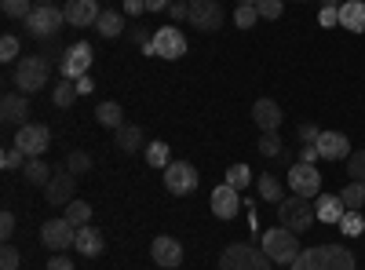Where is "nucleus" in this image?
I'll return each mask as SVG.
<instances>
[{"label":"nucleus","instance_id":"obj_17","mask_svg":"<svg viewBox=\"0 0 365 270\" xmlns=\"http://www.w3.org/2000/svg\"><path fill=\"white\" fill-rule=\"evenodd\" d=\"M150 256H154V263H158V266L175 270V266L182 263V245L175 242V237L161 234V237H154V245H150Z\"/></svg>","mask_w":365,"mask_h":270},{"label":"nucleus","instance_id":"obj_54","mask_svg":"<svg viewBox=\"0 0 365 270\" xmlns=\"http://www.w3.org/2000/svg\"><path fill=\"white\" fill-rule=\"evenodd\" d=\"M34 4H37V8H48V4H51V0H34Z\"/></svg>","mask_w":365,"mask_h":270},{"label":"nucleus","instance_id":"obj_3","mask_svg":"<svg viewBox=\"0 0 365 270\" xmlns=\"http://www.w3.org/2000/svg\"><path fill=\"white\" fill-rule=\"evenodd\" d=\"M270 256L249 242H237V245H227L220 252V270H270Z\"/></svg>","mask_w":365,"mask_h":270},{"label":"nucleus","instance_id":"obj_46","mask_svg":"<svg viewBox=\"0 0 365 270\" xmlns=\"http://www.w3.org/2000/svg\"><path fill=\"white\" fill-rule=\"evenodd\" d=\"M318 22H322L325 29L340 26V8H322V11H318Z\"/></svg>","mask_w":365,"mask_h":270},{"label":"nucleus","instance_id":"obj_33","mask_svg":"<svg viewBox=\"0 0 365 270\" xmlns=\"http://www.w3.org/2000/svg\"><path fill=\"white\" fill-rule=\"evenodd\" d=\"M340 201H344V208H354V212H358V208L365 204V183H354V179H351V183L340 190Z\"/></svg>","mask_w":365,"mask_h":270},{"label":"nucleus","instance_id":"obj_32","mask_svg":"<svg viewBox=\"0 0 365 270\" xmlns=\"http://www.w3.org/2000/svg\"><path fill=\"white\" fill-rule=\"evenodd\" d=\"M259 197L263 201H270V204H282L285 197H282V183H278V175H259Z\"/></svg>","mask_w":365,"mask_h":270},{"label":"nucleus","instance_id":"obj_24","mask_svg":"<svg viewBox=\"0 0 365 270\" xmlns=\"http://www.w3.org/2000/svg\"><path fill=\"white\" fill-rule=\"evenodd\" d=\"M96 29L110 41V37H120L128 29V22H125V11H113V8H106L103 15H99V22H96Z\"/></svg>","mask_w":365,"mask_h":270},{"label":"nucleus","instance_id":"obj_1","mask_svg":"<svg viewBox=\"0 0 365 270\" xmlns=\"http://www.w3.org/2000/svg\"><path fill=\"white\" fill-rule=\"evenodd\" d=\"M289 270H354V252L344 245H318V249H303Z\"/></svg>","mask_w":365,"mask_h":270},{"label":"nucleus","instance_id":"obj_55","mask_svg":"<svg viewBox=\"0 0 365 270\" xmlns=\"http://www.w3.org/2000/svg\"><path fill=\"white\" fill-rule=\"evenodd\" d=\"M237 4H256V0H237Z\"/></svg>","mask_w":365,"mask_h":270},{"label":"nucleus","instance_id":"obj_31","mask_svg":"<svg viewBox=\"0 0 365 270\" xmlns=\"http://www.w3.org/2000/svg\"><path fill=\"white\" fill-rule=\"evenodd\" d=\"M146 165H150V168H168V165H172V161H168V142H161V139L146 142Z\"/></svg>","mask_w":365,"mask_h":270},{"label":"nucleus","instance_id":"obj_19","mask_svg":"<svg viewBox=\"0 0 365 270\" xmlns=\"http://www.w3.org/2000/svg\"><path fill=\"white\" fill-rule=\"evenodd\" d=\"M0 117H4V125H29V99L22 92H8L4 99H0Z\"/></svg>","mask_w":365,"mask_h":270},{"label":"nucleus","instance_id":"obj_12","mask_svg":"<svg viewBox=\"0 0 365 270\" xmlns=\"http://www.w3.org/2000/svg\"><path fill=\"white\" fill-rule=\"evenodd\" d=\"M223 8H220V0H197V4H190V26L201 29V33H216V29L223 26Z\"/></svg>","mask_w":365,"mask_h":270},{"label":"nucleus","instance_id":"obj_51","mask_svg":"<svg viewBox=\"0 0 365 270\" xmlns=\"http://www.w3.org/2000/svg\"><path fill=\"white\" fill-rule=\"evenodd\" d=\"M146 11V0H125V15H139Z\"/></svg>","mask_w":365,"mask_h":270},{"label":"nucleus","instance_id":"obj_36","mask_svg":"<svg viewBox=\"0 0 365 270\" xmlns=\"http://www.w3.org/2000/svg\"><path fill=\"white\" fill-rule=\"evenodd\" d=\"M256 19H259L256 4H237V11H234V26H237V29H252Z\"/></svg>","mask_w":365,"mask_h":270},{"label":"nucleus","instance_id":"obj_16","mask_svg":"<svg viewBox=\"0 0 365 270\" xmlns=\"http://www.w3.org/2000/svg\"><path fill=\"white\" fill-rule=\"evenodd\" d=\"M241 212V190H234V187H216V190H212V216H216V219H234Z\"/></svg>","mask_w":365,"mask_h":270},{"label":"nucleus","instance_id":"obj_47","mask_svg":"<svg viewBox=\"0 0 365 270\" xmlns=\"http://www.w3.org/2000/svg\"><path fill=\"white\" fill-rule=\"evenodd\" d=\"M318 135H322V132H318L314 125H299V135H296V139H299L303 146H311V142H318Z\"/></svg>","mask_w":365,"mask_h":270},{"label":"nucleus","instance_id":"obj_2","mask_svg":"<svg viewBox=\"0 0 365 270\" xmlns=\"http://www.w3.org/2000/svg\"><path fill=\"white\" fill-rule=\"evenodd\" d=\"M48 77H51V70H48V58L44 55H22L19 63H15V73H11V81H15V88H19L22 95L41 92V88L48 84Z\"/></svg>","mask_w":365,"mask_h":270},{"label":"nucleus","instance_id":"obj_8","mask_svg":"<svg viewBox=\"0 0 365 270\" xmlns=\"http://www.w3.org/2000/svg\"><path fill=\"white\" fill-rule=\"evenodd\" d=\"M197 168L194 165H187V161H172L168 168H165V190L168 194H175V197H187V194H194L197 190Z\"/></svg>","mask_w":365,"mask_h":270},{"label":"nucleus","instance_id":"obj_9","mask_svg":"<svg viewBox=\"0 0 365 270\" xmlns=\"http://www.w3.org/2000/svg\"><path fill=\"white\" fill-rule=\"evenodd\" d=\"M146 55H158V58H182L187 55V37L179 33L175 26H165L154 33V41H150Z\"/></svg>","mask_w":365,"mask_h":270},{"label":"nucleus","instance_id":"obj_44","mask_svg":"<svg viewBox=\"0 0 365 270\" xmlns=\"http://www.w3.org/2000/svg\"><path fill=\"white\" fill-rule=\"evenodd\" d=\"M0 270H19V249L15 245L0 249Z\"/></svg>","mask_w":365,"mask_h":270},{"label":"nucleus","instance_id":"obj_5","mask_svg":"<svg viewBox=\"0 0 365 270\" xmlns=\"http://www.w3.org/2000/svg\"><path fill=\"white\" fill-rule=\"evenodd\" d=\"M259 249L270 256V263H292L303 249H299V242H296V234L292 230H285V227H274V230H267L263 237H259Z\"/></svg>","mask_w":365,"mask_h":270},{"label":"nucleus","instance_id":"obj_18","mask_svg":"<svg viewBox=\"0 0 365 270\" xmlns=\"http://www.w3.org/2000/svg\"><path fill=\"white\" fill-rule=\"evenodd\" d=\"M314 146H318L322 161H344V157H351V142H347L344 132H322Z\"/></svg>","mask_w":365,"mask_h":270},{"label":"nucleus","instance_id":"obj_6","mask_svg":"<svg viewBox=\"0 0 365 270\" xmlns=\"http://www.w3.org/2000/svg\"><path fill=\"white\" fill-rule=\"evenodd\" d=\"M22 26H26V33L34 37V41H51L58 29L66 26V11H58L55 4H48V8H34V15H29Z\"/></svg>","mask_w":365,"mask_h":270},{"label":"nucleus","instance_id":"obj_41","mask_svg":"<svg viewBox=\"0 0 365 270\" xmlns=\"http://www.w3.org/2000/svg\"><path fill=\"white\" fill-rule=\"evenodd\" d=\"M0 58L4 63H19V37H11V33L0 37Z\"/></svg>","mask_w":365,"mask_h":270},{"label":"nucleus","instance_id":"obj_35","mask_svg":"<svg viewBox=\"0 0 365 270\" xmlns=\"http://www.w3.org/2000/svg\"><path fill=\"white\" fill-rule=\"evenodd\" d=\"M249 183H252V168H249V165H230V168H227V187L245 190Z\"/></svg>","mask_w":365,"mask_h":270},{"label":"nucleus","instance_id":"obj_4","mask_svg":"<svg viewBox=\"0 0 365 270\" xmlns=\"http://www.w3.org/2000/svg\"><path fill=\"white\" fill-rule=\"evenodd\" d=\"M278 219H282V227H285V230L303 234V230H311V227H314L318 212H314L311 197H299V194H292V197H285V201L278 204Z\"/></svg>","mask_w":365,"mask_h":270},{"label":"nucleus","instance_id":"obj_56","mask_svg":"<svg viewBox=\"0 0 365 270\" xmlns=\"http://www.w3.org/2000/svg\"><path fill=\"white\" fill-rule=\"evenodd\" d=\"M187 4H197V0H187Z\"/></svg>","mask_w":365,"mask_h":270},{"label":"nucleus","instance_id":"obj_50","mask_svg":"<svg viewBox=\"0 0 365 270\" xmlns=\"http://www.w3.org/2000/svg\"><path fill=\"white\" fill-rule=\"evenodd\" d=\"M175 0H146V11H168Z\"/></svg>","mask_w":365,"mask_h":270},{"label":"nucleus","instance_id":"obj_38","mask_svg":"<svg viewBox=\"0 0 365 270\" xmlns=\"http://www.w3.org/2000/svg\"><path fill=\"white\" fill-rule=\"evenodd\" d=\"M26 161H29V157L22 154L19 146H4V154H0V168H8V172H11V168H26Z\"/></svg>","mask_w":365,"mask_h":270},{"label":"nucleus","instance_id":"obj_28","mask_svg":"<svg viewBox=\"0 0 365 270\" xmlns=\"http://www.w3.org/2000/svg\"><path fill=\"white\" fill-rule=\"evenodd\" d=\"M139 142H143V128L139 125H120L117 128V150L120 154H135Z\"/></svg>","mask_w":365,"mask_h":270},{"label":"nucleus","instance_id":"obj_14","mask_svg":"<svg viewBox=\"0 0 365 270\" xmlns=\"http://www.w3.org/2000/svg\"><path fill=\"white\" fill-rule=\"evenodd\" d=\"M73 194H77V175L66 168V172H55L51 175V183L44 187V197H48V204H55V208H66L70 201H73Z\"/></svg>","mask_w":365,"mask_h":270},{"label":"nucleus","instance_id":"obj_7","mask_svg":"<svg viewBox=\"0 0 365 270\" xmlns=\"http://www.w3.org/2000/svg\"><path fill=\"white\" fill-rule=\"evenodd\" d=\"M91 58H96V51H91V44L77 41L70 48H63V55H58V73L70 77V81H81L91 66Z\"/></svg>","mask_w":365,"mask_h":270},{"label":"nucleus","instance_id":"obj_11","mask_svg":"<svg viewBox=\"0 0 365 270\" xmlns=\"http://www.w3.org/2000/svg\"><path fill=\"white\" fill-rule=\"evenodd\" d=\"M11 146H19L26 157H44V150L51 146V132L44 125H22L15 132V142Z\"/></svg>","mask_w":365,"mask_h":270},{"label":"nucleus","instance_id":"obj_49","mask_svg":"<svg viewBox=\"0 0 365 270\" xmlns=\"http://www.w3.org/2000/svg\"><path fill=\"white\" fill-rule=\"evenodd\" d=\"M168 19H190V4L187 0H175V4L168 8Z\"/></svg>","mask_w":365,"mask_h":270},{"label":"nucleus","instance_id":"obj_23","mask_svg":"<svg viewBox=\"0 0 365 270\" xmlns=\"http://www.w3.org/2000/svg\"><path fill=\"white\" fill-rule=\"evenodd\" d=\"M340 26L351 33H365V0H344L340 4Z\"/></svg>","mask_w":365,"mask_h":270},{"label":"nucleus","instance_id":"obj_21","mask_svg":"<svg viewBox=\"0 0 365 270\" xmlns=\"http://www.w3.org/2000/svg\"><path fill=\"white\" fill-rule=\"evenodd\" d=\"M282 106L274 103V99H256V106H252V121H256V128H263V132H278L282 128Z\"/></svg>","mask_w":365,"mask_h":270},{"label":"nucleus","instance_id":"obj_39","mask_svg":"<svg viewBox=\"0 0 365 270\" xmlns=\"http://www.w3.org/2000/svg\"><path fill=\"white\" fill-rule=\"evenodd\" d=\"M347 172H351L354 183H365V150H354L347 157Z\"/></svg>","mask_w":365,"mask_h":270},{"label":"nucleus","instance_id":"obj_40","mask_svg":"<svg viewBox=\"0 0 365 270\" xmlns=\"http://www.w3.org/2000/svg\"><path fill=\"white\" fill-rule=\"evenodd\" d=\"M125 33H128V41H132V44H139L143 51L150 48V41H154V33H150V29H146L143 22H135V26H128V29H125Z\"/></svg>","mask_w":365,"mask_h":270},{"label":"nucleus","instance_id":"obj_25","mask_svg":"<svg viewBox=\"0 0 365 270\" xmlns=\"http://www.w3.org/2000/svg\"><path fill=\"white\" fill-rule=\"evenodd\" d=\"M96 121H99L103 128H110V132H117L120 125H125V110H120V103H113V99H106V103H99V106H96Z\"/></svg>","mask_w":365,"mask_h":270},{"label":"nucleus","instance_id":"obj_53","mask_svg":"<svg viewBox=\"0 0 365 270\" xmlns=\"http://www.w3.org/2000/svg\"><path fill=\"white\" fill-rule=\"evenodd\" d=\"M344 0H322V8H340Z\"/></svg>","mask_w":365,"mask_h":270},{"label":"nucleus","instance_id":"obj_45","mask_svg":"<svg viewBox=\"0 0 365 270\" xmlns=\"http://www.w3.org/2000/svg\"><path fill=\"white\" fill-rule=\"evenodd\" d=\"M15 227H19V219H15L11 212H0V237H4V242H11Z\"/></svg>","mask_w":365,"mask_h":270},{"label":"nucleus","instance_id":"obj_22","mask_svg":"<svg viewBox=\"0 0 365 270\" xmlns=\"http://www.w3.org/2000/svg\"><path fill=\"white\" fill-rule=\"evenodd\" d=\"M314 212H318V223H336L340 227V219H344V201H340V194H322L318 201H314Z\"/></svg>","mask_w":365,"mask_h":270},{"label":"nucleus","instance_id":"obj_37","mask_svg":"<svg viewBox=\"0 0 365 270\" xmlns=\"http://www.w3.org/2000/svg\"><path fill=\"white\" fill-rule=\"evenodd\" d=\"M340 230H344L347 237H358V234L365 230V219H361V212H354V208H347V212H344V219H340Z\"/></svg>","mask_w":365,"mask_h":270},{"label":"nucleus","instance_id":"obj_43","mask_svg":"<svg viewBox=\"0 0 365 270\" xmlns=\"http://www.w3.org/2000/svg\"><path fill=\"white\" fill-rule=\"evenodd\" d=\"M282 8H285L282 0H256L259 19H270V22H274V19H282Z\"/></svg>","mask_w":365,"mask_h":270},{"label":"nucleus","instance_id":"obj_26","mask_svg":"<svg viewBox=\"0 0 365 270\" xmlns=\"http://www.w3.org/2000/svg\"><path fill=\"white\" fill-rule=\"evenodd\" d=\"M22 175H26V183H34V187H48L55 172H51V165L44 157H29L26 168H22Z\"/></svg>","mask_w":365,"mask_h":270},{"label":"nucleus","instance_id":"obj_52","mask_svg":"<svg viewBox=\"0 0 365 270\" xmlns=\"http://www.w3.org/2000/svg\"><path fill=\"white\" fill-rule=\"evenodd\" d=\"M314 157H318V146L311 142V146H303V154H299V161H307V165H314Z\"/></svg>","mask_w":365,"mask_h":270},{"label":"nucleus","instance_id":"obj_20","mask_svg":"<svg viewBox=\"0 0 365 270\" xmlns=\"http://www.w3.org/2000/svg\"><path fill=\"white\" fill-rule=\"evenodd\" d=\"M73 249L81 252V256H88V259H96V256H103V249H106V237H103V230L99 227H77V242H73Z\"/></svg>","mask_w":365,"mask_h":270},{"label":"nucleus","instance_id":"obj_42","mask_svg":"<svg viewBox=\"0 0 365 270\" xmlns=\"http://www.w3.org/2000/svg\"><path fill=\"white\" fill-rule=\"evenodd\" d=\"M66 168H70L73 175H84V172L91 168V157L84 154V150H73V154L66 157Z\"/></svg>","mask_w":365,"mask_h":270},{"label":"nucleus","instance_id":"obj_34","mask_svg":"<svg viewBox=\"0 0 365 270\" xmlns=\"http://www.w3.org/2000/svg\"><path fill=\"white\" fill-rule=\"evenodd\" d=\"M259 154H263V157H282V154H285L282 135H278V132H263V135H259Z\"/></svg>","mask_w":365,"mask_h":270},{"label":"nucleus","instance_id":"obj_13","mask_svg":"<svg viewBox=\"0 0 365 270\" xmlns=\"http://www.w3.org/2000/svg\"><path fill=\"white\" fill-rule=\"evenodd\" d=\"M289 190L299 194V197H314V194L322 190V172H318L314 165H307V161L292 165V168H289Z\"/></svg>","mask_w":365,"mask_h":270},{"label":"nucleus","instance_id":"obj_48","mask_svg":"<svg viewBox=\"0 0 365 270\" xmlns=\"http://www.w3.org/2000/svg\"><path fill=\"white\" fill-rule=\"evenodd\" d=\"M48 270H73V259L58 252V256H51V259H48Z\"/></svg>","mask_w":365,"mask_h":270},{"label":"nucleus","instance_id":"obj_10","mask_svg":"<svg viewBox=\"0 0 365 270\" xmlns=\"http://www.w3.org/2000/svg\"><path fill=\"white\" fill-rule=\"evenodd\" d=\"M41 242L51 249V252H66V249H73V242H77V227L63 216V219H48L44 227H41Z\"/></svg>","mask_w":365,"mask_h":270},{"label":"nucleus","instance_id":"obj_30","mask_svg":"<svg viewBox=\"0 0 365 270\" xmlns=\"http://www.w3.org/2000/svg\"><path fill=\"white\" fill-rule=\"evenodd\" d=\"M34 0H0V11H4L8 19H19V22H26L29 15H34Z\"/></svg>","mask_w":365,"mask_h":270},{"label":"nucleus","instance_id":"obj_27","mask_svg":"<svg viewBox=\"0 0 365 270\" xmlns=\"http://www.w3.org/2000/svg\"><path fill=\"white\" fill-rule=\"evenodd\" d=\"M77 95H81V88H77V81H70V77H63V81L55 84V92H51V99H55L58 110H70V106L77 103Z\"/></svg>","mask_w":365,"mask_h":270},{"label":"nucleus","instance_id":"obj_15","mask_svg":"<svg viewBox=\"0 0 365 270\" xmlns=\"http://www.w3.org/2000/svg\"><path fill=\"white\" fill-rule=\"evenodd\" d=\"M66 26H77V29H84V26H96L99 22V15H103V8H99V0H66Z\"/></svg>","mask_w":365,"mask_h":270},{"label":"nucleus","instance_id":"obj_29","mask_svg":"<svg viewBox=\"0 0 365 270\" xmlns=\"http://www.w3.org/2000/svg\"><path fill=\"white\" fill-rule=\"evenodd\" d=\"M63 216H66V219H70L73 227H88V223H91V204H88V201H77V197H73V201H70V204L63 208Z\"/></svg>","mask_w":365,"mask_h":270}]
</instances>
